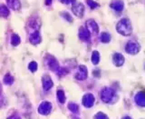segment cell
Returning a JSON list of instances; mask_svg holds the SVG:
<instances>
[{
    "instance_id": "obj_1",
    "label": "cell",
    "mask_w": 145,
    "mask_h": 119,
    "mask_svg": "<svg viewBox=\"0 0 145 119\" xmlns=\"http://www.w3.org/2000/svg\"><path fill=\"white\" fill-rule=\"evenodd\" d=\"M116 29H117V32L120 35L130 36L132 32V26H131V23L130 19L123 18V19L120 20L117 26H116Z\"/></svg>"
},
{
    "instance_id": "obj_2",
    "label": "cell",
    "mask_w": 145,
    "mask_h": 119,
    "mask_svg": "<svg viewBox=\"0 0 145 119\" xmlns=\"http://www.w3.org/2000/svg\"><path fill=\"white\" fill-rule=\"evenodd\" d=\"M100 97L104 103H111L115 97V91L111 87H104L100 93Z\"/></svg>"
},
{
    "instance_id": "obj_3",
    "label": "cell",
    "mask_w": 145,
    "mask_h": 119,
    "mask_svg": "<svg viewBox=\"0 0 145 119\" xmlns=\"http://www.w3.org/2000/svg\"><path fill=\"white\" fill-rule=\"evenodd\" d=\"M141 50V46L138 43L134 41H129L126 44L125 46V51L130 55H136L138 54Z\"/></svg>"
},
{
    "instance_id": "obj_4",
    "label": "cell",
    "mask_w": 145,
    "mask_h": 119,
    "mask_svg": "<svg viewBox=\"0 0 145 119\" xmlns=\"http://www.w3.org/2000/svg\"><path fill=\"white\" fill-rule=\"evenodd\" d=\"M46 66H48V68H49L50 70H52V71H54V72H57L58 70H59L60 68L59 63H58L57 60L53 56L48 55V56H46Z\"/></svg>"
},
{
    "instance_id": "obj_5",
    "label": "cell",
    "mask_w": 145,
    "mask_h": 119,
    "mask_svg": "<svg viewBox=\"0 0 145 119\" xmlns=\"http://www.w3.org/2000/svg\"><path fill=\"white\" fill-rule=\"evenodd\" d=\"M72 10H73V13L74 14V16H76L77 17L82 18L84 16V6L82 3L80 2H74L73 4V7H72Z\"/></svg>"
},
{
    "instance_id": "obj_6",
    "label": "cell",
    "mask_w": 145,
    "mask_h": 119,
    "mask_svg": "<svg viewBox=\"0 0 145 119\" xmlns=\"http://www.w3.org/2000/svg\"><path fill=\"white\" fill-rule=\"evenodd\" d=\"M52 111V105L50 102L44 101L40 104L39 107H38V113L40 115H47L51 113Z\"/></svg>"
},
{
    "instance_id": "obj_7",
    "label": "cell",
    "mask_w": 145,
    "mask_h": 119,
    "mask_svg": "<svg viewBox=\"0 0 145 119\" xmlns=\"http://www.w3.org/2000/svg\"><path fill=\"white\" fill-rule=\"evenodd\" d=\"M86 25V29L90 32V34H98L99 33V26H98L97 23L94 21V19H89L85 22Z\"/></svg>"
},
{
    "instance_id": "obj_8",
    "label": "cell",
    "mask_w": 145,
    "mask_h": 119,
    "mask_svg": "<svg viewBox=\"0 0 145 119\" xmlns=\"http://www.w3.org/2000/svg\"><path fill=\"white\" fill-rule=\"evenodd\" d=\"M94 101H95V98H94V95L91 93H88L84 95L82 103H83L84 106L87 107V108H90V107H92L93 105H94Z\"/></svg>"
},
{
    "instance_id": "obj_9",
    "label": "cell",
    "mask_w": 145,
    "mask_h": 119,
    "mask_svg": "<svg viewBox=\"0 0 145 119\" xmlns=\"http://www.w3.org/2000/svg\"><path fill=\"white\" fill-rule=\"evenodd\" d=\"M88 75V70L86 66H80L77 69V72L75 74V78L77 80H84L87 78Z\"/></svg>"
},
{
    "instance_id": "obj_10",
    "label": "cell",
    "mask_w": 145,
    "mask_h": 119,
    "mask_svg": "<svg viewBox=\"0 0 145 119\" xmlns=\"http://www.w3.org/2000/svg\"><path fill=\"white\" fill-rule=\"evenodd\" d=\"M78 36H79V38L82 40V41L90 42V40H91V34H90V32L88 31L85 27H84V26L80 27L79 33H78Z\"/></svg>"
},
{
    "instance_id": "obj_11",
    "label": "cell",
    "mask_w": 145,
    "mask_h": 119,
    "mask_svg": "<svg viewBox=\"0 0 145 119\" xmlns=\"http://www.w3.org/2000/svg\"><path fill=\"white\" fill-rule=\"evenodd\" d=\"M29 40H30V43H31L32 45H35V46L40 44L41 41H42V38H41V36H40L39 31H38V30H36V31L33 32L32 34L30 35Z\"/></svg>"
},
{
    "instance_id": "obj_12",
    "label": "cell",
    "mask_w": 145,
    "mask_h": 119,
    "mask_svg": "<svg viewBox=\"0 0 145 119\" xmlns=\"http://www.w3.org/2000/svg\"><path fill=\"white\" fill-rule=\"evenodd\" d=\"M113 64H114V66H121L124 63V56L120 53H115L114 55L113 56Z\"/></svg>"
},
{
    "instance_id": "obj_13",
    "label": "cell",
    "mask_w": 145,
    "mask_h": 119,
    "mask_svg": "<svg viewBox=\"0 0 145 119\" xmlns=\"http://www.w3.org/2000/svg\"><path fill=\"white\" fill-rule=\"evenodd\" d=\"M42 82H43V88H44V90H46V91L50 90L53 87V85H54V82H53V80H52L48 75L43 76Z\"/></svg>"
},
{
    "instance_id": "obj_14",
    "label": "cell",
    "mask_w": 145,
    "mask_h": 119,
    "mask_svg": "<svg viewBox=\"0 0 145 119\" xmlns=\"http://www.w3.org/2000/svg\"><path fill=\"white\" fill-rule=\"evenodd\" d=\"M111 7L117 12H121L124 8V3L121 0H114L111 4Z\"/></svg>"
},
{
    "instance_id": "obj_15",
    "label": "cell",
    "mask_w": 145,
    "mask_h": 119,
    "mask_svg": "<svg viewBox=\"0 0 145 119\" xmlns=\"http://www.w3.org/2000/svg\"><path fill=\"white\" fill-rule=\"evenodd\" d=\"M7 3L8 7L13 10H19L21 8V3L20 0H6Z\"/></svg>"
},
{
    "instance_id": "obj_16",
    "label": "cell",
    "mask_w": 145,
    "mask_h": 119,
    "mask_svg": "<svg viewBox=\"0 0 145 119\" xmlns=\"http://www.w3.org/2000/svg\"><path fill=\"white\" fill-rule=\"evenodd\" d=\"M135 102L140 106H144L145 105V95L143 92H139L135 96Z\"/></svg>"
},
{
    "instance_id": "obj_17",
    "label": "cell",
    "mask_w": 145,
    "mask_h": 119,
    "mask_svg": "<svg viewBox=\"0 0 145 119\" xmlns=\"http://www.w3.org/2000/svg\"><path fill=\"white\" fill-rule=\"evenodd\" d=\"M29 26L31 28H33L34 29V31H36V30H38L39 29V27H40V21L38 20L37 21V19L36 18H31V19L29 20Z\"/></svg>"
},
{
    "instance_id": "obj_18",
    "label": "cell",
    "mask_w": 145,
    "mask_h": 119,
    "mask_svg": "<svg viewBox=\"0 0 145 119\" xmlns=\"http://www.w3.org/2000/svg\"><path fill=\"white\" fill-rule=\"evenodd\" d=\"M111 35L109 33H106V32H103L100 35V41L102 43H109L111 41Z\"/></svg>"
},
{
    "instance_id": "obj_19",
    "label": "cell",
    "mask_w": 145,
    "mask_h": 119,
    "mask_svg": "<svg viewBox=\"0 0 145 119\" xmlns=\"http://www.w3.org/2000/svg\"><path fill=\"white\" fill-rule=\"evenodd\" d=\"M0 16L3 17H7L9 16V9L5 5H0Z\"/></svg>"
},
{
    "instance_id": "obj_20",
    "label": "cell",
    "mask_w": 145,
    "mask_h": 119,
    "mask_svg": "<svg viewBox=\"0 0 145 119\" xmlns=\"http://www.w3.org/2000/svg\"><path fill=\"white\" fill-rule=\"evenodd\" d=\"M15 81V78L13 77L12 75H10V74H6V75L4 76V79H3V82H4L5 85H12Z\"/></svg>"
},
{
    "instance_id": "obj_21",
    "label": "cell",
    "mask_w": 145,
    "mask_h": 119,
    "mask_svg": "<svg viewBox=\"0 0 145 119\" xmlns=\"http://www.w3.org/2000/svg\"><path fill=\"white\" fill-rule=\"evenodd\" d=\"M100 62V54L98 51H94L92 54V63L94 65H98Z\"/></svg>"
},
{
    "instance_id": "obj_22",
    "label": "cell",
    "mask_w": 145,
    "mask_h": 119,
    "mask_svg": "<svg viewBox=\"0 0 145 119\" xmlns=\"http://www.w3.org/2000/svg\"><path fill=\"white\" fill-rule=\"evenodd\" d=\"M11 45L12 46H18L20 44V42H21V39H20L19 36L16 34H13L12 36H11Z\"/></svg>"
},
{
    "instance_id": "obj_23",
    "label": "cell",
    "mask_w": 145,
    "mask_h": 119,
    "mask_svg": "<svg viewBox=\"0 0 145 119\" xmlns=\"http://www.w3.org/2000/svg\"><path fill=\"white\" fill-rule=\"evenodd\" d=\"M56 95H57V99L58 101L60 102L61 104H64V102H65V94H64V92L63 91V90H58L57 93H56Z\"/></svg>"
},
{
    "instance_id": "obj_24",
    "label": "cell",
    "mask_w": 145,
    "mask_h": 119,
    "mask_svg": "<svg viewBox=\"0 0 145 119\" xmlns=\"http://www.w3.org/2000/svg\"><path fill=\"white\" fill-rule=\"evenodd\" d=\"M68 109L73 112V113L78 114L79 113V105L75 103H70L68 104Z\"/></svg>"
},
{
    "instance_id": "obj_25",
    "label": "cell",
    "mask_w": 145,
    "mask_h": 119,
    "mask_svg": "<svg viewBox=\"0 0 145 119\" xmlns=\"http://www.w3.org/2000/svg\"><path fill=\"white\" fill-rule=\"evenodd\" d=\"M37 67H38V65L36 61H32L28 65V68H29L30 71L33 72V73H35V72L37 70Z\"/></svg>"
},
{
    "instance_id": "obj_26",
    "label": "cell",
    "mask_w": 145,
    "mask_h": 119,
    "mask_svg": "<svg viewBox=\"0 0 145 119\" xmlns=\"http://www.w3.org/2000/svg\"><path fill=\"white\" fill-rule=\"evenodd\" d=\"M86 2H87L88 6H89L92 9H95L96 7H98V6H99V4H97V3L94 2V1H93V0H87Z\"/></svg>"
},
{
    "instance_id": "obj_27",
    "label": "cell",
    "mask_w": 145,
    "mask_h": 119,
    "mask_svg": "<svg viewBox=\"0 0 145 119\" xmlns=\"http://www.w3.org/2000/svg\"><path fill=\"white\" fill-rule=\"evenodd\" d=\"M94 119H109V117H108L105 114L102 113V112H99V113H97L95 115Z\"/></svg>"
},
{
    "instance_id": "obj_28",
    "label": "cell",
    "mask_w": 145,
    "mask_h": 119,
    "mask_svg": "<svg viewBox=\"0 0 145 119\" xmlns=\"http://www.w3.org/2000/svg\"><path fill=\"white\" fill-rule=\"evenodd\" d=\"M62 16H64V19H66L68 21V22H70V23H72L73 22V18H72V16H70V14L69 13H67V12H64V13H62Z\"/></svg>"
},
{
    "instance_id": "obj_29",
    "label": "cell",
    "mask_w": 145,
    "mask_h": 119,
    "mask_svg": "<svg viewBox=\"0 0 145 119\" xmlns=\"http://www.w3.org/2000/svg\"><path fill=\"white\" fill-rule=\"evenodd\" d=\"M5 105V97L2 94H0V108Z\"/></svg>"
},
{
    "instance_id": "obj_30",
    "label": "cell",
    "mask_w": 145,
    "mask_h": 119,
    "mask_svg": "<svg viewBox=\"0 0 145 119\" xmlns=\"http://www.w3.org/2000/svg\"><path fill=\"white\" fill-rule=\"evenodd\" d=\"M62 3H64V4H66V5H68V4H71V3H73L74 4V2H75V0H60Z\"/></svg>"
},
{
    "instance_id": "obj_31",
    "label": "cell",
    "mask_w": 145,
    "mask_h": 119,
    "mask_svg": "<svg viewBox=\"0 0 145 119\" xmlns=\"http://www.w3.org/2000/svg\"><path fill=\"white\" fill-rule=\"evenodd\" d=\"M7 119H21V117H20L19 115H16H16H13L12 116L8 117Z\"/></svg>"
},
{
    "instance_id": "obj_32",
    "label": "cell",
    "mask_w": 145,
    "mask_h": 119,
    "mask_svg": "<svg viewBox=\"0 0 145 119\" xmlns=\"http://www.w3.org/2000/svg\"><path fill=\"white\" fill-rule=\"evenodd\" d=\"M52 1L53 0H46V6H50L52 4Z\"/></svg>"
},
{
    "instance_id": "obj_33",
    "label": "cell",
    "mask_w": 145,
    "mask_h": 119,
    "mask_svg": "<svg viewBox=\"0 0 145 119\" xmlns=\"http://www.w3.org/2000/svg\"><path fill=\"white\" fill-rule=\"evenodd\" d=\"M95 75L96 76H99V71H97V72H95V71H94V75Z\"/></svg>"
},
{
    "instance_id": "obj_34",
    "label": "cell",
    "mask_w": 145,
    "mask_h": 119,
    "mask_svg": "<svg viewBox=\"0 0 145 119\" xmlns=\"http://www.w3.org/2000/svg\"><path fill=\"white\" fill-rule=\"evenodd\" d=\"M122 119H131V117H129V116H125V117H123Z\"/></svg>"
},
{
    "instance_id": "obj_35",
    "label": "cell",
    "mask_w": 145,
    "mask_h": 119,
    "mask_svg": "<svg viewBox=\"0 0 145 119\" xmlns=\"http://www.w3.org/2000/svg\"><path fill=\"white\" fill-rule=\"evenodd\" d=\"M0 90H1V84H0Z\"/></svg>"
},
{
    "instance_id": "obj_36",
    "label": "cell",
    "mask_w": 145,
    "mask_h": 119,
    "mask_svg": "<svg viewBox=\"0 0 145 119\" xmlns=\"http://www.w3.org/2000/svg\"><path fill=\"white\" fill-rule=\"evenodd\" d=\"M74 119H80V118H74Z\"/></svg>"
}]
</instances>
